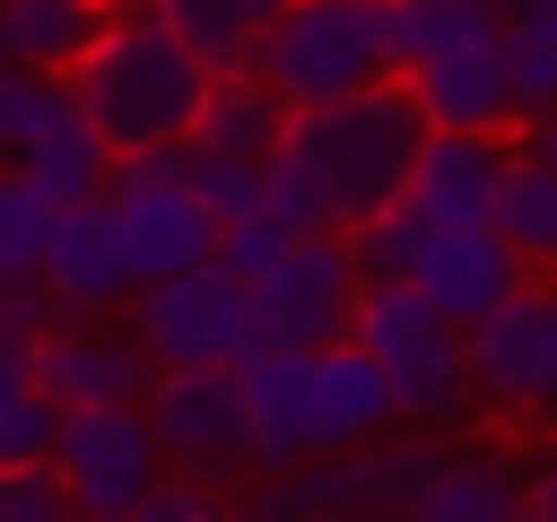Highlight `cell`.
<instances>
[{"label": "cell", "mask_w": 557, "mask_h": 522, "mask_svg": "<svg viewBox=\"0 0 557 522\" xmlns=\"http://www.w3.org/2000/svg\"><path fill=\"white\" fill-rule=\"evenodd\" d=\"M522 278H531V261H522L487 217H470V226H435V244H426L418 270H409V287H418L426 304H444L453 322H479V313L505 304Z\"/></svg>", "instance_id": "9a60e30c"}, {"label": "cell", "mask_w": 557, "mask_h": 522, "mask_svg": "<svg viewBox=\"0 0 557 522\" xmlns=\"http://www.w3.org/2000/svg\"><path fill=\"white\" fill-rule=\"evenodd\" d=\"M104 200H113V217H122V244H131L139 287H148V278H165V270H191V261H209V252H218V217H209V209H200V191L183 183V139L113 157Z\"/></svg>", "instance_id": "52a82bcc"}, {"label": "cell", "mask_w": 557, "mask_h": 522, "mask_svg": "<svg viewBox=\"0 0 557 522\" xmlns=\"http://www.w3.org/2000/svg\"><path fill=\"white\" fill-rule=\"evenodd\" d=\"M165 26H174V44L218 78V70H252V52H261V35H270V17L287 9V0H148Z\"/></svg>", "instance_id": "d6986e66"}, {"label": "cell", "mask_w": 557, "mask_h": 522, "mask_svg": "<svg viewBox=\"0 0 557 522\" xmlns=\"http://www.w3.org/2000/svg\"><path fill=\"white\" fill-rule=\"evenodd\" d=\"M461 348H470V418H487L513 444L557 426V270H531L505 304L461 322Z\"/></svg>", "instance_id": "277c9868"}, {"label": "cell", "mask_w": 557, "mask_h": 522, "mask_svg": "<svg viewBox=\"0 0 557 522\" xmlns=\"http://www.w3.org/2000/svg\"><path fill=\"white\" fill-rule=\"evenodd\" d=\"M61 513H70V487H61L52 452L44 461H0V522H61Z\"/></svg>", "instance_id": "f546056e"}, {"label": "cell", "mask_w": 557, "mask_h": 522, "mask_svg": "<svg viewBox=\"0 0 557 522\" xmlns=\"http://www.w3.org/2000/svg\"><path fill=\"white\" fill-rule=\"evenodd\" d=\"M400 78H409L426 130H513V87H505L496 35L461 44V52H435V61H409Z\"/></svg>", "instance_id": "e0dca14e"}, {"label": "cell", "mask_w": 557, "mask_h": 522, "mask_svg": "<svg viewBox=\"0 0 557 522\" xmlns=\"http://www.w3.org/2000/svg\"><path fill=\"white\" fill-rule=\"evenodd\" d=\"M139 409L157 426L165 470H183V478H200L218 496L244 487V478H261V444H252L235 365H157V383L139 391Z\"/></svg>", "instance_id": "8992f818"}, {"label": "cell", "mask_w": 557, "mask_h": 522, "mask_svg": "<svg viewBox=\"0 0 557 522\" xmlns=\"http://www.w3.org/2000/svg\"><path fill=\"white\" fill-rule=\"evenodd\" d=\"M52 391L35 374V331L0 322V461H44L52 452Z\"/></svg>", "instance_id": "cb8c5ba5"}, {"label": "cell", "mask_w": 557, "mask_h": 522, "mask_svg": "<svg viewBox=\"0 0 557 522\" xmlns=\"http://www.w3.org/2000/svg\"><path fill=\"white\" fill-rule=\"evenodd\" d=\"M122 313H131V331H139V348H148L157 365H235V357L252 348L244 278H235L218 252H209V261H191V270L148 278Z\"/></svg>", "instance_id": "ba28073f"}, {"label": "cell", "mask_w": 557, "mask_h": 522, "mask_svg": "<svg viewBox=\"0 0 557 522\" xmlns=\"http://www.w3.org/2000/svg\"><path fill=\"white\" fill-rule=\"evenodd\" d=\"M252 70L278 87V104H331L348 87H374L400 70L392 52V9L383 0H287L252 52Z\"/></svg>", "instance_id": "5b68a950"}, {"label": "cell", "mask_w": 557, "mask_h": 522, "mask_svg": "<svg viewBox=\"0 0 557 522\" xmlns=\"http://www.w3.org/2000/svg\"><path fill=\"white\" fill-rule=\"evenodd\" d=\"M96 26H104L96 0H0V44H9V61L52 70V78H70V61L96 44Z\"/></svg>", "instance_id": "7402d4cb"}, {"label": "cell", "mask_w": 557, "mask_h": 522, "mask_svg": "<svg viewBox=\"0 0 557 522\" xmlns=\"http://www.w3.org/2000/svg\"><path fill=\"white\" fill-rule=\"evenodd\" d=\"M487 226L531 261V270H548V252H557V174L513 139V157H505V174H496V200H487Z\"/></svg>", "instance_id": "603a6c76"}, {"label": "cell", "mask_w": 557, "mask_h": 522, "mask_svg": "<svg viewBox=\"0 0 557 522\" xmlns=\"http://www.w3.org/2000/svg\"><path fill=\"white\" fill-rule=\"evenodd\" d=\"M183 183L200 191V209L226 226V217H252L261 209V183H270V157H244V148H209L183 130Z\"/></svg>", "instance_id": "4316f807"}, {"label": "cell", "mask_w": 557, "mask_h": 522, "mask_svg": "<svg viewBox=\"0 0 557 522\" xmlns=\"http://www.w3.org/2000/svg\"><path fill=\"white\" fill-rule=\"evenodd\" d=\"M348 296H357V252L331 226H305L261 278H244L252 304V348H322L348 331Z\"/></svg>", "instance_id": "30bf717a"}, {"label": "cell", "mask_w": 557, "mask_h": 522, "mask_svg": "<svg viewBox=\"0 0 557 522\" xmlns=\"http://www.w3.org/2000/svg\"><path fill=\"white\" fill-rule=\"evenodd\" d=\"M52 217H61V200H44V191H35L17 165H0V287H26V278H44Z\"/></svg>", "instance_id": "83f0119b"}, {"label": "cell", "mask_w": 557, "mask_h": 522, "mask_svg": "<svg viewBox=\"0 0 557 522\" xmlns=\"http://www.w3.org/2000/svg\"><path fill=\"white\" fill-rule=\"evenodd\" d=\"M70 104V78H52V70H26V61H0V165L44 130V113H61Z\"/></svg>", "instance_id": "f1b7e54d"}, {"label": "cell", "mask_w": 557, "mask_h": 522, "mask_svg": "<svg viewBox=\"0 0 557 522\" xmlns=\"http://www.w3.org/2000/svg\"><path fill=\"white\" fill-rule=\"evenodd\" d=\"M52 470L70 487V513L122 522L139 505V487L165 470V452H157V426L139 400H78L52 418Z\"/></svg>", "instance_id": "9c48e42d"}, {"label": "cell", "mask_w": 557, "mask_h": 522, "mask_svg": "<svg viewBox=\"0 0 557 522\" xmlns=\"http://www.w3.org/2000/svg\"><path fill=\"white\" fill-rule=\"evenodd\" d=\"M383 426H400L392 391H383V365L348 331L305 348V452H339V444H366Z\"/></svg>", "instance_id": "4fadbf2b"}, {"label": "cell", "mask_w": 557, "mask_h": 522, "mask_svg": "<svg viewBox=\"0 0 557 522\" xmlns=\"http://www.w3.org/2000/svg\"><path fill=\"white\" fill-rule=\"evenodd\" d=\"M278 122H287V104H278V87H270L261 70H218V78L200 87L191 139H209V148H244V157H270Z\"/></svg>", "instance_id": "44dd1931"}, {"label": "cell", "mask_w": 557, "mask_h": 522, "mask_svg": "<svg viewBox=\"0 0 557 522\" xmlns=\"http://www.w3.org/2000/svg\"><path fill=\"white\" fill-rule=\"evenodd\" d=\"M44 296H52V313H122L139 296V270H131V244H122V217L104 191H87L52 217Z\"/></svg>", "instance_id": "7c38bea8"}, {"label": "cell", "mask_w": 557, "mask_h": 522, "mask_svg": "<svg viewBox=\"0 0 557 522\" xmlns=\"http://www.w3.org/2000/svg\"><path fill=\"white\" fill-rule=\"evenodd\" d=\"M392 9V52L400 70L409 61H435V52H461V44H487L505 26L496 0H383Z\"/></svg>", "instance_id": "d4e9b609"}, {"label": "cell", "mask_w": 557, "mask_h": 522, "mask_svg": "<svg viewBox=\"0 0 557 522\" xmlns=\"http://www.w3.org/2000/svg\"><path fill=\"white\" fill-rule=\"evenodd\" d=\"M496 52H505V87H513V122L557 104V0H531V9H505L496 26Z\"/></svg>", "instance_id": "484cf974"}, {"label": "cell", "mask_w": 557, "mask_h": 522, "mask_svg": "<svg viewBox=\"0 0 557 522\" xmlns=\"http://www.w3.org/2000/svg\"><path fill=\"white\" fill-rule=\"evenodd\" d=\"M348 339L383 365L392 418L418 435H453L470 418V348L444 304H426L409 278H357L348 296Z\"/></svg>", "instance_id": "3957f363"}, {"label": "cell", "mask_w": 557, "mask_h": 522, "mask_svg": "<svg viewBox=\"0 0 557 522\" xmlns=\"http://www.w3.org/2000/svg\"><path fill=\"white\" fill-rule=\"evenodd\" d=\"M35 374L52 391V409H78V400H139L157 383V357L139 348L131 313H52L35 331Z\"/></svg>", "instance_id": "8fae6325"}, {"label": "cell", "mask_w": 557, "mask_h": 522, "mask_svg": "<svg viewBox=\"0 0 557 522\" xmlns=\"http://www.w3.org/2000/svg\"><path fill=\"white\" fill-rule=\"evenodd\" d=\"M522 513L531 522H557V426H540L522 444Z\"/></svg>", "instance_id": "1f68e13d"}, {"label": "cell", "mask_w": 557, "mask_h": 522, "mask_svg": "<svg viewBox=\"0 0 557 522\" xmlns=\"http://www.w3.org/2000/svg\"><path fill=\"white\" fill-rule=\"evenodd\" d=\"M209 70L174 44V26L157 9H104L96 44L70 61V104L87 113V130L131 157V148H165L191 130Z\"/></svg>", "instance_id": "7a4b0ae2"}, {"label": "cell", "mask_w": 557, "mask_h": 522, "mask_svg": "<svg viewBox=\"0 0 557 522\" xmlns=\"http://www.w3.org/2000/svg\"><path fill=\"white\" fill-rule=\"evenodd\" d=\"M9 165H17V174L44 191V200H61V209H70V200L104 191V174H113V148L87 130V113H78V104H61V113H44V130H35V139H26Z\"/></svg>", "instance_id": "ffe728a7"}, {"label": "cell", "mask_w": 557, "mask_h": 522, "mask_svg": "<svg viewBox=\"0 0 557 522\" xmlns=\"http://www.w3.org/2000/svg\"><path fill=\"white\" fill-rule=\"evenodd\" d=\"M96 9H148V0H96Z\"/></svg>", "instance_id": "836d02e7"}, {"label": "cell", "mask_w": 557, "mask_h": 522, "mask_svg": "<svg viewBox=\"0 0 557 522\" xmlns=\"http://www.w3.org/2000/svg\"><path fill=\"white\" fill-rule=\"evenodd\" d=\"M218 513H226L218 487H200V478H183V470H157L122 522H218Z\"/></svg>", "instance_id": "4dcf8cb0"}, {"label": "cell", "mask_w": 557, "mask_h": 522, "mask_svg": "<svg viewBox=\"0 0 557 522\" xmlns=\"http://www.w3.org/2000/svg\"><path fill=\"white\" fill-rule=\"evenodd\" d=\"M409 513L418 522H505V513H522V444L487 426L479 444L426 452Z\"/></svg>", "instance_id": "5bb4252c"}, {"label": "cell", "mask_w": 557, "mask_h": 522, "mask_svg": "<svg viewBox=\"0 0 557 522\" xmlns=\"http://www.w3.org/2000/svg\"><path fill=\"white\" fill-rule=\"evenodd\" d=\"M505 157H513V130H426L400 191H409L435 226H470V217H487Z\"/></svg>", "instance_id": "2e32d148"}, {"label": "cell", "mask_w": 557, "mask_h": 522, "mask_svg": "<svg viewBox=\"0 0 557 522\" xmlns=\"http://www.w3.org/2000/svg\"><path fill=\"white\" fill-rule=\"evenodd\" d=\"M0 61H9V44H0Z\"/></svg>", "instance_id": "e575fe53"}, {"label": "cell", "mask_w": 557, "mask_h": 522, "mask_svg": "<svg viewBox=\"0 0 557 522\" xmlns=\"http://www.w3.org/2000/svg\"><path fill=\"white\" fill-rule=\"evenodd\" d=\"M426 139V113L409 96V78H374V87H348L331 104H296L270 139V183H261V209L287 217V226H331L348 235L366 209H383L400 183H409V157Z\"/></svg>", "instance_id": "6da1fadb"}, {"label": "cell", "mask_w": 557, "mask_h": 522, "mask_svg": "<svg viewBox=\"0 0 557 522\" xmlns=\"http://www.w3.org/2000/svg\"><path fill=\"white\" fill-rule=\"evenodd\" d=\"M548 270H557V252H548Z\"/></svg>", "instance_id": "d590c367"}, {"label": "cell", "mask_w": 557, "mask_h": 522, "mask_svg": "<svg viewBox=\"0 0 557 522\" xmlns=\"http://www.w3.org/2000/svg\"><path fill=\"white\" fill-rule=\"evenodd\" d=\"M235 383H244V418H252L261 470H287L305 452V348H244Z\"/></svg>", "instance_id": "ac0fdd59"}, {"label": "cell", "mask_w": 557, "mask_h": 522, "mask_svg": "<svg viewBox=\"0 0 557 522\" xmlns=\"http://www.w3.org/2000/svg\"><path fill=\"white\" fill-rule=\"evenodd\" d=\"M513 139H522V148H531V157H540V165L557 174V104H540V113H522V122H513Z\"/></svg>", "instance_id": "d6a6232c"}]
</instances>
